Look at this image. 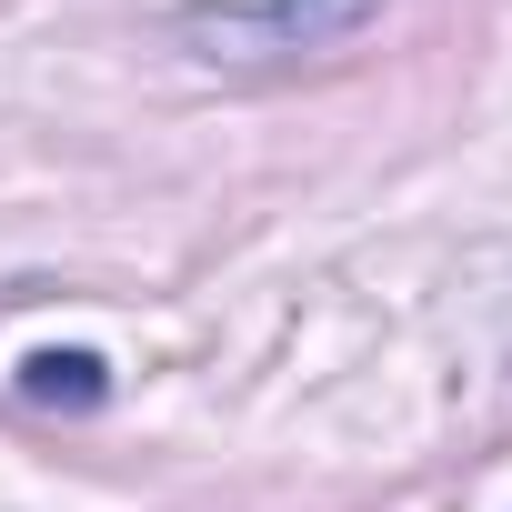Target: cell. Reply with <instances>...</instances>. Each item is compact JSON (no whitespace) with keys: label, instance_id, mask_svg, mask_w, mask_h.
I'll list each match as a JSON object with an SVG mask.
<instances>
[{"label":"cell","instance_id":"cell-1","mask_svg":"<svg viewBox=\"0 0 512 512\" xmlns=\"http://www.w3.org/2000/svg\"><path fill=\"white\" fill-rule=\"evenodd\" d=\"M372 11L382 0H181L171 41H191V61H292L352 41Z\"/></svg>","mask_w":512,"mask_h":512},{"label":"cell","instance_id":"cell-2","mask_svg":"<svg viewBox=\"0 0 512 512\" xmlns=\"http://www.w3.org/2000/svg\"><path fill=\"white\" fill-rule=\"evenodd\" d=\"M21 402H41V412H101L111 402V362L101 352H31L21 362Z\"/></svg>","mask_w":512,"mask_h":512}]
</instances>
